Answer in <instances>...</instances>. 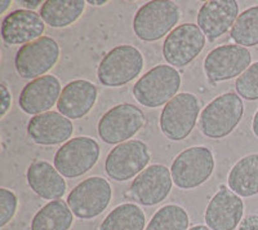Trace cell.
<instances>
[{
	"instance_id": "obj_1",
	"label": "cell",
	"mask_w": 258,
	"mask_h": 230,
	"mask_svg": "<svg viewBox=\"0 0 258 230\" xmlns=\"http://www.w3.org/2000/svg\"><path fill=\"white\" fill-rule=\"evenodd\" d=\"M244 114V105L238 93L227 92L218 96L200 114V131L208 139H223L238 127Z\"/></svg>"
},
{
	"instance_id": "obj_2",
	"label": "cell",
	"mask_w": 258,
	"mask_h": 230,
	"mask_svg": "<svg viewBox=\"0 0 258 230\" xmlns=\"http://www.w3.org/2000/svg\"><path fill=\"white\" fill-rule=\"evenodd\" d=\"M181 87V75L172 66L158 65L137 80L133 87V96L145 107L167 105L177 96Z\"/></svg>"
},
{
	"instance_id": "obj_3",
	"label": "cell",
	"mask_w": 258,
	"mask_h": 230,
	"mask_svg": "<svg viewBox=\"0 0 258 230\" xmlns=\"http://www.w3.org/2000/svg\"><path fill=\"white\" fill-rule=\"evenodd\" d=\"M181 18L179 7L169 0L149 2L133 18V31L142 41H156L172 33Z\"/></svg>"
},
{
	"instance_id": "obj_4",
	"label": "cell",
	"mask_w": 258,
	"mask_h": 230,
	"mask_svg": "<svg viewBox=\"0 0 258 230\" xmlns=\"http://www.w3.org/2000/svg\"><path fill=\"white\" fill-rule=\"evenodd\" d=\"M144 64V56L137 48L117 45L101 60L97 78L105 87H121L141 74Z\"/></svg>"
},
{
	"instance_id": "obj_5",
	"label": "cell",
	"mask_w": 258,
	"mask_h": 230,
	"mask_svg": "<svg viewBox=\"0 0 258 230\" xmlns=\"http://www.w3.org/2000/svg\"><path fill=\"white\" fill-rule=\"evenodd\" d=\"M200 112L199 100L192 93L182 92L165 105L160 114V130L167 139L182 141L192 132Z\"/></svg>"
},
{
	"instance_id": "obj_6",
	"label": "cell",
	"mask_w": 258,
	"mask_h": 230,
	"mask_svg": "<svg viewBox=\"0 0 258 230\" xmlns=\"http://www.w3.org/2000/svg\"><path fill=\"white\" fill-rule=\"evenodd\" d=\"M214 156L207 146H192L176 156L170 174L176 186L188 190L203 185L212 176Z\"/></svg>"
},
{
	"instance_id": "obj_7",
	"label": "cell",
	"mask_w": 258,
	"mask_h": 230,
	"mask_svg": "<svg viewBox=\"0 0 258 230\" xmlns=\"http://www.w3.org/2000/svg\"><path fill=\"white\" fill-rule=\"evenodd\" d=\"M100 145L92 137L80 136L64 142L54 155V167L64 177L75 179L91 171L100 159Z\"/></svg>"
},
{
	"instance_id": "obj_8",
	"label": "cell",
	"mask_w": 258,
	"mask_h": 230,
	"mask_svg": "<svg viewBox=\"0 0 258 230\" xmlns=\"http://www.w3.org/2000/svg\"><path fill=\"white\" fill-rule=\"evenodd\" d=\"M146 124L145 114L132 103H120L111 107L98 122V136L110 145L126 142Z\"/></svg>"
},
{
	"instance_id": "obj_9",
	"label": "cell",
	"mask_w": 258,
	"mask_h": 230,
	"mask_svg": "<svg viewBox=\"0 0 258 230\" xmlns=\"http://www.w3.org/2000/svg\"><path fill=\"white\" fill-rule=\"evenodd\" d=\"M59 59V45L49 36H41L17 50L15 68L24 79H38L56 66Z\"/></svg>"
},
{
	"instance_id": "obj_10",
	"label": "cell",
	"mask_w": 258,
	"mask_h": 230,
	"mask_svg": "<svg viewBox=\"0 0 258 230\" xmlns=\"http://www.w3.org/2000/svg\"><path fill=\"white\" fill-rule=\"evenodd\" d=\"M112 197L111 185L103 177L93 176L82 181L68 195V204L78 218H94L107 208Z\"/></svg>"
},
{
	"instance_id": "obj_11",
	"label": "cell",
	"mask_w": 258,
	"mask_h": 230,
	"mask_svg": "<svg viewBox=\"0 0 258 230\" xmlns=\"http://www.w3.org/2000/svg\"><path fill=\"white\" fill-rule=\"evenodd\" d=\"M147 145L140 140H129L116 145L106 156L105 169L110 179L126 181L138 176L150 163Z\"/></svg>"
},
{
	"instance_id": "obj_12",
	"label": "cell",
	"mask_w": 258,
	"mask_h": 230,
	"mask_svg": "<svg viewBox=\"0 0 258 230\" xmlns=\"http://www.w3.org/2000/svg\"><path fill=\"white\" fill-rule=\"evenodd\" d=\"M252 65V53L248 48L227 44L214 48L204 60V73L212 83L240 77Z\"/></svg>"
},
{
	"instance_id": "obj_13",
	"label": "cell",
	"mask_w": 258,
	"mask_h": 230,
	"mask_svg": "<svg viewBox=\"0 0 258 230\" xmlns=\"http://www.w3.org/2000/svg\"><path fill=\"white\" fill-rule=\"evenodd\" d=\"M204 45L206 35L198 25H179L165 38L163 56L169 65L185 68L202 53Z\"/></svg>"
},
{
	"instance_id": "obj_14",
	"label": "cell",
	"mask_w": 258,
	"mask_h": 230,
	"mask_svg": "<svg viewBox=\"0 0 258 230\" xmlns=\"http://www.w3.org/2000/svg\"><path fill=\"white\" fill-rule=\"evenodd\" d=\"M172 185V174L165 165H149L135 177L129 186V197L142 206H155L169 195Z\"/></svg>"
},
{
	"instance_id": "obj_15",
	"label": "cell",
	"mask_w": 258,
	"mask_h": 230,
	"mask_svg": "<svg viewBox=\"0 0 258 230\" xmlns=\"http://www.w3.org/2000/svg\"><path fill=\"white\" fill-rule=\"evenodd\" d=\"M243 213L241 197L222 185L207 206L204 218L212 230H234L240 225Z\"/></svg>"
},
{
	"instance_id": "obj_16",
	"label": "cell",
	"mask_w": 258,
	"mask_h": 230,
	"mask_svg": "<svg viewBox=\"0 0 258 230\" xmlns=\"http://www.w3.org/2000/svg\"><path fill=\"white\" fill-rule=\"evenodd\" d=\"M45 22L40 15L27 9H16L3 18L2 38L8 45H25L41 38Z\"/></svg>"
},
{
	"instance_id": "obj_17",
	"label": "cell",
	"mask_w": 258,
	"mask_h": 230,
	"mask_svg": "<svg viewBox=\"0 0 258 230\" xmlns=\"http://www.w3.org/2000/svg\"><path fill=\"white\" fill-rule=\"evenodd\" d=\"M239 6L235 0H212L202 6L198 13V26L211 41L230 29L239 17Z\"/></svg>"
},
{
	"instance_id": "obj_18",
	"label": "cell",
	"mask_w": 258,
	"mask_h": 230,
	"mask_svg": "<svg viewBox=\"0 0 258 230\" xmlns=\"http://www.w3.org/2000/svg\"><path fill=\"white\" fill-rule=\"evenodd\" d=\"M61 92L59 80L53 75H44L27 83L21 91L18 105L26 114H43L58 102Z\"/></svg>"
},
{
	"instance_id": "obj_19",
	"label": "cell",
	"mask_w": 258,
	"mask_h": 230,
	"mask_svg": "<svg viewBox=\"0 0 258 230\" xmlns=\"http://www.w3.org/2000/svg\"><path fill=\"white\" fill-rule=\"evenodd\" d=\"M27 133L35 144L50 146L71 140L74 126L61 112L47 111L30 119Z\"/></svg>"
},
{
	"instance_id": "obj_20",
	"label": "cell",
	"mask_w": 258,
	"mask_h": 230,
	"mask_svg": "<svg viewBox=\"0 0 258 230\" xmlns=\"http://www.w3.org/2000/svg\"><path fill=\"white\" fill-rule=\"evenodd\" d=\"M98 92L89 80L78 79L68 83L61 92L57 109L68 119H82L93 109Z\"/></svg>"
},
{
	"instance_id": "obj_21",
	"label": "cell",
	"mask_w": 258,
	"mask_h": 230,
	"mask_svg": "<svg viewBox=\"0 0 258 230\" xmlns=\"http://www.w3.org/2000/svg\"><path fill=\"white\" fill-rule=\"evenodd\" d=\"M26 179L32 192L49 201L62 198L68 189L63 176L45 160L31 163L27 168Z\"/></svg>"
},
{
	"instance_id": "obj_22",
	"label": "cell",
	"mask_w": 258,
	"mask_h": 230,
	"mask_svg": "<svg viewBox=\"0 0 258 230\" xmlns=\"http://www.w3.org/2000/svg\"><path fill=\"white\" fill-rule=\"evenodd\" d=\"M231 192L249 198L258 194V153L243 156L235 163L227 179Z\"/></svg>"
},
{
	"instance_id": "obj_23",
	"label": "cell",
	"mask_w": 258,
	"mask_h": 230,
	"mask_svg": "<svg viewBox=\"0 0 258 230\" xmlns=\"http://www.w3.org/2000/svg\"><path fill=\"white\" fill-rule=\"evenodd\" d=\"M83 0H47L40 8L43 21L54 29L68 27L80 18L85 9Z\"/></svg>"
},
{
	"instance_id": "obj_24",
	"label": "cell",
	"mask_w": 258,
	"mask_h": 230,
	"mask_svg": "<svg viewBox=\"0 0 258 230\" xmlns=\"http://www.w3.org/2000/svg\"><path fill=\"white\" fill-rule=\"evenodd\" d=\"M74 213L68 202L50 201L41 207L31 221V230H70Z\"/></svg>"
},
{
	"instance_id": "obj_25",
	"label": "cell",
	"mask_w": 258,
	"mask_h": 230,
	"mask_svg": "<svg viewBox=\"0 0 258 230\" xmlns=\"http://www.w3.org/2000/svg\"><path fill=\"white\" fill-rule=\"evenodd\" d=\"M146 215L136 203L115 207L101 222L98 230H145Z\"/></svg>"
},
{
	"instance_id": "obj_26",
	"label": "cell",
	"mask_w": 258,
	"mask_h": 230,
	"mask_svg": "<svg viewBox=\"0 0 258 230\" xmlns=\"http://www.w3.org/2000/svg\"><path fill=\"white\" fill-rule=\"evenodd\" d=\"M230 36L235 44L244 48L258 45V6L250 7L239 15Z\"/></svg>"
},
{
	"instance_id": "obj_27",
	"label": "cell",
	"mask_w": 258,
	"mask_h": 230,
	"mask_svg": "<svg viewBox=\"0 0 258 230\" xmlns=\"http://www.w3.org/2000/svg\"><path fill=\"white\" fill-rule=\"evenodd\" d=\"M188 224L190 217L183 207L167 204L156 211L145 230H188Z\"/></svg>"
},
{
	"instance_id": "obj_28",
	"label": "cell",
	"mask_w": 258,
	"mask_h": 230,
	"mask_svg": "<svg viewBox=\"0 0 258 230\" xmlns=\"http://www.w3.org/2000/svg\"><path fill=\"white\" fill-rule=\"evenodd\" d=\"M235 88L240 97L248 101L258 100V61L252 64L236 79Z\"/></svg>"
},
{
	"instance_id": "obj_29",
	"label": "cell",
	"mask_w": 258,
	"mask_h": 230,
	"mask_svg": "<svg viewBox=\"0 0 258 230\" xmlns=\"http://www.w3.org/2000/svg\"><path fill=\"white\" fill-rule=\"evenodd\" d=\"M18 199L12 190L2 188L0 189V227H4L11 222L17 212Z\"/></svg>"
},
{
	"instance_id": "obj_30",
	"label": "cell",
	"mask_w": 258,
	"mask_h": 230,
	"mask_svg": "<svg viewBox=\"0 0 258 230\" xmlns=\"http://www.w3.org/2000/svg\"><path fill=\"white\" fill-rule=\"evenodd\" d=\"M0 89H2V111H0V117L4 118L8 110L11 109V105H12V95H11L8 87L4 83L0 86Z\"/></svg>"
},
{
	"instance_id": "obj_31",
	"label": "cell",
	"mask_w": 258,
	"mask_h": 230,
	"mask_svg": "<svg viewBox=\"0 0 258 230\" xmlns=\"http://www.w3.org/2000/svg\"><path fill=\"white\" fill-rule=\"evenodd\" d=\"M238 230H258V215H248L241 220Z\"/></svg>"
},
{
	"instance_id": "obj_32",
	"label": "cell",
	"mask_w": 258,
	"mask_h": 230,
	"mask_svg": "<svg viewBox=\"0 0 258 230\" xmlns=\"http://www.w3.org/2000/svg\"><path fill=\"white\" fill-rule=\"evenodd\" d=\"M22 4H24L25 9H27V11H34L43 3L41 2H22Z\"/></svg>"
},
{
	"instance_id": "obj_33",
	"label": "cell",
	"mask_w": 258,
	"mask_h": 230,
	"mask_svg": "<svg viewBox=\"0 0 258 230\" xmlns=\"http://www.w3.org/2000/svg\"><path fill=\"white\" fill-rule=\"evenodd\" d=\"M252 131H253V133H254L255 137L258 139V109H257V111L254 112V117H253Z\"/></svg>"
},
{
	"instance_id": "obj_34",
	"label": "cell",
	"mask_w": 258,
	"mask_h": 230,
	"mask_svg": "<svg viewBox=\"0 0 258 230\" xmlns=\"http://www.w3.org/2000/svg\"><path fill=\"white\" fill-rule=\"evenodd\" d=\"M12 6V2L11 0H3V2H0V13H4L9 7Z\"/></svg>"
},
{
	"instance_id": "obj_35",
	"label": "cell",
	"mask_w": 258,
	"mask_h": 230,
	"mask_svg": "<svg viewBox=\"0 0 258 230\" xmlns=\"http://www.w3.org/2000/svg\"><path fill=\"white\" fill-rule=\"evenodd\" d=\"M188 230H212V229H211V227L206 226V225H197V226L190 227Z\"/></svg>"
},
{
	"instance_id": "obj_36",
	"label": "cell",
	"mask_w": 258,
	"mask_h": 230,
	"mask_svg": "<svg viewBox=\"0 0 258 230\" xmlns=\"http://www.w3.org/2000/svg\"><path fill=\"white\" fill-rule=\"evenodd\" d=\"M107 2H105V0H100V2H93V0H89L88 4H91V6H103V4H106Z\"/></svg>"
}]
</instances>
